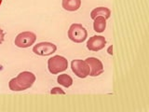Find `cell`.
Instances as JSON below:
<instances>
[{
  "mask_svg": "<svg viewBox=\"0 0 149 112\" xmlns=\"http://www.w3.org/2000/svg\"><path fill=\"white\" fill-rule=\"evenodd\" d=\"M0 4H1V0H0Z\"/></svg>",
  "mask_w": 149,
  "mask_h": 112,
  "instance_id": "obj_16",
  "label": "cell"
},
{
  "mask_svg": "<svg viewBox=\"0 0 149 112\" xmlns=\"http://www.w3.org/2000/svg\"><path fill=\"white\" fill-rule=\"evenodd\" d=\"M36 40V35L33 32H22L20 33L15 38L14 43L19 48H29L33 44L35 43Z\"/></svg>",
  "mask_w": 149,
  "mask_h": 112,
  "instance_id": "obj_4",
  "label": "cell"
},
{
  "mask_svg": "<svg viewBox=\"0 0 149 112\" xmlns=\"http://www.w3.org/2000/svg\"><path fill=\"white\" fill-rule=\"evenodd\" d=\"M51 94H65V92L60 87H54L50 90Z\"/></svg>",
  "mask_w": 149,
  "mask_h": 112,
  "instance_id": "obj_13",
  "label": "cell"
},
{
  "mask_svg": "<svg viewBox=\"0 0 149 112\" xmlns=\"http://www.w3.org/2000/svg\"><path fill=\"white\" fill-rule=\"evenodd\" d=\"M106 28V19L102 16H98L94 19L93 29L97 33H102Z\"/></svg>",
  "mask_w": 149,
  "mask_h": 112,
  "instance_id": "obj_11",
  "label": "cell"
},
{
  "mask_svg": "<svg viewBox=\"0 0 149 112\" xmlns=\"http://www.w3.org/2000/svg\"><path fill=\"white\" fill-rule=\"evenodd\" d=\"M88 36V32L86 28L80 23H73L68 30V37L70 40L76 43H82Z\"/></svg>",
  "mask_w": 149,
  "mask_h": 112,
  "instance_id": "obj_3",
  "label": "cell"
},
{
  "mask_svg": "<svg viewBox=\"0 0 149 112\" xmlns=\"http://www.w3.org/2000/svg\"><path fill=\"white\" fill-rule=\"evenodd\" d=\"M62 6L67 11H76L81 6V0H63Z\"/></svg>",
  "mask_w": 149,
  "mask_h": 112,
  "instance_id": "obj_9",
  "label": "cell"
},
{
  "mask_svg": "<svg viewBox=\"0 0 149 112\" xmlns=\"http://www.w3.org/2000/svg\"><path fill=\"white\" fill-rule=\"evenodd\" d=\"M71 68L74 75L80 78H85L88 76H90L91 68L86 61H83L80 59L73 60L71 63Z\"/></svg>",
  "mask_w": 149,
  "mask_h": 112,
  "instance_id": "obj_5",
  "label": "cell"
},
{
  "mask_svg": "<svg viewBox=\"0 0 149 112\" xmlns=\"http://www.w3.org/2000/svg\"><path fill=\"white\" fill-rule=\"evenodd\" d=\"M98 16H102L105 19H108L111 16V10L108 8H105V7L96 8L91 12V18L94 20V19Z\"/></svg>",
  "mask_w": 149,
  "mask_h": 112,
  "instance_id": "obj_10",
  "label": "cell"
},
{
  "mask_svg": "<svg viewBox=\"0 0 149 112\" xmlns=\"http://www.w3.org/2000/svg\"><path fill=\"white\" fill-rule=\"evenodd\" d=\"M85 61L91 68L90 76L97 77V76H100V75L104 72V65H102V63L99 59H97L95 57H88Z\"/></svg>",
  "mask_w": 149,
  "mask_h": 112,
  "instance_id": "obj_7",
  "label": "cell"
},
{
  "mask_svg": "<svg viewBox=\"0 0 149 112\" xmlns=\"http://www.w3.org/2000/svg\"><path fill=\"white\" fill-rule=\"evenodd\" d=\"M57 50V47L55 44L50 43V42H40L37 43L34 48L33 51L39 56H49L55 52Z\"/></svg>",
  "mask_w": 149,
  "mask_h": 112,
  "instance_id": "obj_6",
  "label": "cell"
},
{
  "mask_svg": "<svg viewBox=\"0 0 149 112\" xmlns=\"http://www.w3.org/2000/svg\"><path fill=\"white\" fill-rule=\"evenodd\" d=\"M36 81L35 74L29 71L21 72L16 78L10 79L8 83V87L11 91L14 92H21L25 91L33 86V84Z\"/></svg>",
  "mask_w": 149,
  "mask_h": 112,
  "instance_id": "obj_1",
  "label": "cell"
},
{
  "mask_svg": "<svg viewBox=\"0 0 149 112\" xmlns=\"http://www.w3.org/2000/svg\"><path fill=\"white\" fill-rule=\"evenodd\" d=\"M4 38H5V33L3 32V30L1 29V28H0V44L3 43Z\"/></svg>",
  "mask_w": 149,
  "mask_h": 112,
  "instance_id": "obj_14",
  "label": "cell"
},
{
  "mask_svg": "<svg viewBox=\"0 0 149 112\" xmlns=\"http://www.w3.org/2000/svg\"><path fill=\"white\" fill-rule=\"evenodd\" d=\"M67 67H68V61L63 56L55 55L49 58L48 61L49 71L53 75L63 72L64 70L67 69Z\"/></svg>",
  "mask_w": 149,
  "mask_h": 112,
  "instance_id": "obj_2",
  "label": "cell"
},
{
  "mask_svg": "<svg viewBox=\"0 0 149 112\" xmlns=\"http://www.w3.org/2000/svg\"><path fill=\"white\" fill-rule=\"evenodd\" d=\"M112 49H113V48H112V46H110V47H109V49H108V50H107V51H108V53H109V54H112V53H113V52H112Z\"/></svg>",
  "mask_w": 149,
  "mask_h": 112,
  "instance_id": "obj_15",
  "label": "cell"
},
{
  "mask_svg": "<svg viewBox=\"0 0 149 112\" xmlns=\"http://www.w3.org/2000/svg\"><path fill=\"white\" fill-rule=\"evenodd\" d=\"M106 40L102 36H93L87 42L88 50L92 51H99L104 48Z\"/></svg>",
  "mask_w": 149,
  "mask_h": 112,
  "instance_id": "obj_8",
  "label": "cell"
},
{
  "mask_svg": "<svg viewBox=\"0 0 149 112\" xmlns=\"http://www.w3.org/2000/svg\"><path fill=\"white\" fill-rule=\"evenodd\" d=\"M57 81L60 85H62L65 88H69L73 84V78L67 74H62L58 76Z\"/></svg>",
  "mask_w": 149,
  "mask_h": 112,
  "instance_id": "obj_12",
  "label": "cell"
}]
</instances>
